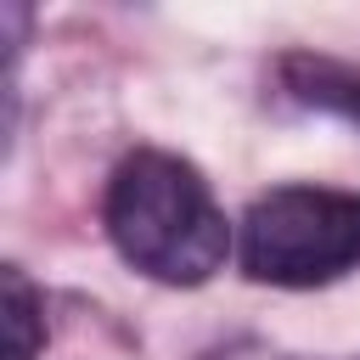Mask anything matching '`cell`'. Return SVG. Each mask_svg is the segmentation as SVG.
Segmentation results:
<instances>
[{
	"label": "cell",
	"instance_id": "2",
	"mask_svg": "<svg viewBox=\"0 0 360 360\" xmlns=\"http://www.w3.org/2000/svg\"><path fill=\"white\" fill-rule=\"evenodd\" d=\"M242 270L270 287H326L360 270V191L276 186L242 214Z\"/></svg>",
	"mask_w": 360,
	"mask_h": 360
},
{
	"label": "cell",
	"instance_id": "4",
	"mask_svg": "<svg viewBox=\"0 0 360 360\" xmlns=\"http://www.w3.org/2000/svg\"><path fill=\"white\" fill-rule=\"evenodd\" d=\"M6 360H34L39 354V292L17 264H6Z\"/></svg>",
	"mask_w": 360,
	"mask_h": 360
},
{
	"label": "cell",
	"instance_id": "3",
	"mask_svg": "<svg viewBox=\"0 0 360 360\" xmlns=\"http://www.w3.org/2000/svg\"><path fill=\"white\" fill-rule=\"evenodd\" d=\"M276 79L292 101L304 107H321L332 118H349L360 129V68L354 62H338V56H315V51H292L276 62Z\"/></svg>",
	"mask_w": 360,
	"mask_h": 360
},
{
	"label": "cell",
	"instance_id": "1",
	"mask_svg": "<svg viewBox=\"0 0 360 360\" xmlns=\"http://www.w3.org/2000/svg\"><path fill=\"white\" fill-rule=\"evenodd\" d=\"M101 219H107L112 248L141 276L169 281V287L208 281L231 253V225L208 180L186 158L158 152V146H141L112 169Z\"/></svg>",
	"mask_w": 360,
	"mask_h": 360
}]
</instances>
